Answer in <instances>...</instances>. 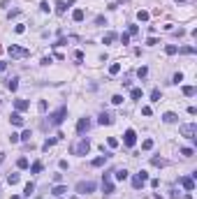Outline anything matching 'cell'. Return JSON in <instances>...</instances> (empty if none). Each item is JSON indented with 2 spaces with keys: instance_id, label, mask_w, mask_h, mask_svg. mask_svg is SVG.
<instances>
[{
  "instance_id": "1",
  "label": "cell",
  "mask_w": 197,
  "mask_h": 199,
  "mask_svg": "<svg viewBox=\"0 0 197 199\" xmlns=\"http://www.w3.org/2000/svg\"><path fill=\"white\" fill-rule=\"evenodd\" d=\"M88 151H90V141L86 137H81L74 146H72V153L74 155H88Z\"/></svg>"
},
{
  "instance_id": "2",
  "label": "cell",
  "mask_w": 197,
  "mask_h": 199,
  "mask_svg": "<svg viewBox=\"0 0 197 199\" xmlns=\"http://www.w3.org/2000/svg\"><path fill=\"white\" fill-rule=\"evenodd\" d=\"M179 132H181V137H188V139H193V141H195V137H197V125H195V123H186V125H181V127H179Z\"/></svg>"
},
{
  "instance_id": "3",
  "label": "cell",
  "mask_w": 197,
  "mask_h": 199,
  "mask_svg": "<svg viewBox=\"0 0 197 199\" xmlns=\"http://www.w3.org/2000/svg\"><path fill=\"white\" fill-rule=\"evenodd\" d=\"M74 190H77V195H88V192L95 190V183L93 181H79L74 185Z\"/></svg>"
},
{
  "instance_id": "4",
  "label": "cell",
  "mask_w": 197,
  "mask_h": 199,
  "mask_svg": "<svg viewBox=\"0 0 197 199\" xmlns=\"http://www.w3.org/2000/svg\"><path fill=\"white\" fill-rule=\"evenodd\" d=\"M65 116H67V107H60L58 111H54L49 116V123H51V125H60V123L65 121Z\"/></svg>"
},
{
  "instance_id": "5",
  "label": "cell",
  "mask_w": 197,
  "mask_h": 199,
  "mask_svg": "<svg viewBox=\"0 0 197 199\" xmlns=\"http://www.w3.org/2000/svg\"><path fill=\"white\" fill-rule=\"evenodd\" d=\"M7 53L12 56V58H26V56H30V51H28V49H23V46H16V44L7 46Z\"/></svg>"
},
{
  "instance_id": "6",
  "label": "cell",
  "mask_w": 197,
  "mask_h": 199,
  "mask_svg": "<svg viewBox=\"0 0 197 199\" xmlns=\"http://www.w3.org/2000/svg\"><path fill=\"white\" fill-rule=\"evenodd\" d=\"M123 144H125L128 148H132L134 144H137V132H134V130H125V134H123Z\"/></svg>"
},
{
  "instance_id": "7",
  "label": "cell",
  "mask_w": 197,
  "mask_h": 199,
  "mask_svg": "<svg viewBox=\"0 0 197 199\" xmlns=\"http://www.w3.org/2000/svg\"><path fill=\"white\" fill-rule=\"evenodd\" d=\"M181 185H183L188 192H193L195 190V178H193V176H183V178H181Z\"/></svg>"
},
{
  "instance_id": "8",
  "label": "cell",
  "mask_w": 197,
  "mask_h": 199,
  "mask_svg": "<svg viewBox=\"0 0 197 199\" xmlns=\"http://www.w3.org/2000/svg\"><path fill=\"white\" fill-rule=\"evenodd\" d=\"M88 127H90V121H88V118H81V121L77 123V132H79V134L88 132Z\"/></svg>"
},
{
  "instance_id": "9",
  "label": "cell",
  "mask_w": 197,
  "mask_h": 199,
  "mask_svg": "<svg viewBox=\"0 0 197 199\" xmlns=\"http://www.w3.org/2000/svg\"><path fill=\"white\" fill-rule=\"evenodd\" d=\"M102 188H104V195H111V192H114V183L109 178V174L104 176V181H102Z\"/></svg>"
},
{
  "instance_id": "10",
  "label": "cell",
  "mask_w": 197,
  "mask_h": 199,
  "mask_svg": "<svg viewBox=\"0 0 197 199\" xmlns=\"http://www.w3.org/2000/svg\"><path fill=\"white\" fill-rule=\"evenodd\" d=\"M9 121H12V125H16V127H21V125H23V118H21V113H19V111L12 113V116H9Z\"/></svg>"
},
{
  "instance_id": "11",
  "label": "cell",
  "mask_w": 197,
  "mask_h": 199,
  "mask_svg": "<svg viewBox=\"0 0 197 199\" xmlns=\"http://www.w3.org/2000/svg\"><path fill=\"white\" fill-rule=\"evenodd\" d=\"M14 107H16V111L21 113V111H26L28 107H30V102H28V100H16V102H14Z\"/></svg>"
},
{
  "instance_id": "12",
  "label": "cell",
  "mask_w": 197,
  "mask_h": 199,
  "mask_svg": "<svg viewBox=\"0 0 197 199\" xmlns=\"http://www.w3.org/2000/svg\"><path fill=\"white\" fill-rule=\"evenodd\" d=\"M162 121H165V123H176V121H179V116H176L174 111H167V113H162Z\"/></svg>"
},
{
  "instance_id": "13",
  "label": "cell",
  "mask_w": 197,
  "mask_h": 199,
  "mask_svg": "<svg viewBox=\"0 0 197 199\" xmlns=\"http://www.w3.org/2000/svg\"><path fill=\"white\" fill-rule=\"evenodd\" d=\"M65 192H67V185H63V183H56V188H54V195H56V197H63Z\"/></svg>"
},
{
  "instance_id": "14",
  "label": "cell",
  "mask_w": 197,
  "mask_h": 199,
  "mask_svg": "<svg viewBox=\"0 0 197 199\" xmlns=\"http://www.w3.org/2000/svg\"><path fill=\"white\" fill-rule=\"evenodd\" d=\"M98 123H100V125H111V123H114V118H111L109 113H100Z\"/></svg>"
},
{
  "instance_id": "15",
  "label": "cell",
  "mask_w": 197,
  "mask_h": 199,
  "mask_svg": "<svg viewBox=\"0 0 197 199\" xmlns=\"http://www.w3.org/2000/svg\"><path fill=\"white\" fill-rule=\"evenodd\" d=\"M128 176H130L128 169H116V171H114V178H116V181H125Z\"/></svg>"
},
{
  "instance_id": "16",
  "label": "cell",
  "mask_w": 197,
  "mask_h": 199,
  "mask_svg": "<svg viewBox=\"0 0 197 199\" xmlns=\"http://www.w3.org/2000/svg\"><path fill=\"white\" fill-rule=\"evenodd\" d=\"M165 53H167V56H176V53H179V46H176V44H167V46H165Z\"/></svg>"
},
{
  "instance_id": "17",
  "label": "cell",
  "mask_w": 197,
  "mask_h": 199,
  "mask_svg": "<svg viewBox=\"0 0 197 199\" xmlns=\"http://www.w3.org/2000/svg\"><path fill=\"white\" fill-rule=\"evenodd\" d=\"M84 16H86V14H84V9H74V12H72V19H74L77 23H79V21H84Z\"/></svg>"
},
{
  "instance_id": "18",
  "label": "cell",
  "mask_w": 197,
  "mask_h": 199,
  "mask_svg": "<svg viewBox=\"0 0 197 199\" xmlns=\"http://www.w3.org/2000/svg\"><path fill=\"white\" fill-rule=\"evenodd\" d=\"M118 72H121V63H111V65H109V74L114 77V74H118Z\"/></svg>"
},
{
  "instance_id": "19",
  "label": "cell",
  "mask_w": 197,
  "mask_h": 199,
  "mask_svg": "<svg viewBox=\"0 0 197 199\" xmlns=\"http://www.w3.org/2000/svg\"><path fill=\"white\" fill-rule=\"evenodd\" d=\"M19 178H21L19 174H9V176H7V183H9V185H16V183H19Z\"/></svg>"
},
{
  "instance_id": "20",
  "label": "cell",
  "mask_w": 197,
  "mask_h": 199,
  "mask_svg": "<svg viewBox=\"0 0 197 199\" xmlns=\"http://www.w3.org/2000/svg\"><path fill=\"white\" fill-rule=\"evenodd\" d=\"M183 95L193 97V95H195V86H183Z\"/></svg>"
},
{
  "instance_id": "21",
  "label": "cell",
  "mask_w": 197,
  "mask_h": 199,
  "mask_svg": "<svg viewBox=\"0 0 197 199\" xmlns=\"http://www.w3.org/2000/svg\"><path fill=\"white\" fill-rule=\"evenodd\" d=\"M137 19H139V21H148V12H146V9H139V12H137Z\"/></svg>"
},
{
  "instance_id": "22",
  "label": "cell",
  "mask_w": 197,
  "mask_h": 199,
  "mask_svg": "<svg viewBox=\"0 0 197 199\" xmlns=\"http://www.w3.org/2000/svg\"><path fill=\"white\" fill-rule=\"evenodd\" d=\"M130 97H132V100H139V97H142V88H132V90H130Z\"/></svg>"
},
{
  "instance_id": "23",
  "label": "cell",
  "mask_w": 197,
  "mask_h": 199,
  "mask_svg": "<svg viewBox=\"0 0 197 199\" xmlns=\"http://www.w3.org/2000/svg\"><path fill=\"white\" fill-rule=\"evenodd\" d=\"M104 162H107V155H102V157H95V160H93V167H102Z\"/></svg>"
},
{
  "instance_id": "24",
  "label": "cell",
  "mask_w": 197,
  "mask_h": 199,
  "mask_svg": "<svg viewBox=\"0 0 197 199\" xmlns=\"http://www.w3.org/2000/svg\"><path fill=\"white\" fill-rule=\"evenodd\" d=\"M7 88L12 90V93H14V90L19 88V81H16V79H9V81H7Z\"/></svg>"
},
{
  "instance_id": "25",
  "label": "cell",
  "mask_w": 197,
  "mask_h": 199,
  "mask_svg": "<svg viewBox=\"0 0 197 199\" xmlns=\"http://www.w3.org/2000/svg\"><path fill=\"white\" fill-rule=\"evenodd\" d=\"M142 185H144V181L139 178V176H134V178H132V188H134V190H139Z\"/></svg>"
},
{
  "instance_id": "26",
  "label": "cell",
  "mask_w": 197,
  "mask_h": 199,
  "mask_svg": "<svg viewBox=\"0 0 197 199\" xmlns=\"http://www.w3.org/2000/svg\"><path fill=\"white\" fill-rule=\"evenodd\" d=\"M114 40H116V33H107V35H104V40H102V42H104V44H111Z\"/></svg>"
},
{
  "instance_id": "27",
  "label": "cell",
  "mask_w": 197,
  "mask_h": 199,
  "mask_svg": "<svg viewBox=\"0 0 197 199\" xmlns=\"http://www.w3.org/2000/svg\"><path fill=\"white\" fill-rule=\"evenodd\" d=\"M151 100H153V102H160V90H158V88H153V90H151Z\"/></svg>"
},
{
  "instance_id": "28",
  "label": "cell",
  "mask_w": 197,
  "mask_h": 199,
  "mask_svg": "<svg viewBox=\"0 0 197 199\" xmlns=\"http://www.w3.org/2000/svg\"><path fill=\"white\" fill-rule=\"evenodd\" d=\"M56 141H58V139H46V141H44V146H42V151H49V148L54 146Z\"/></svg>"
},
{
  "instance_id": "29",
  "label": "cell",
  "mask_w": 197,
  "mask_h": 199,
  "mask_svg": "<svg viewBox=\"0 0 197 199\" xmlns=\"http://www.w3.org/2000/svg\"><path fill=\"white\" fill-rule=\"evenodd\" d=\"M33 192H35V185H33V183H28V185H26V190H23V195H26V197H30Z\"/></svg>"
},
{
  "instance_id": "30",
  "label": "cell",
  "mask_w": 197,
  "mask_h": 199,
  "mask_svg": "<svg viewBox=\"0 0 197 199\" xmlns=\"http://www.w3.org/2000/svg\"><path fill=\"white\" fill-rule=\"evenodd\" d=\"M16 167H19V169H28V160H26V157H19Z\"/></svg>"
},
{
  "instance_id": "31",
  "label": "cell",
  "mask_w": 197,
  "mask_h": 199,
  "mask_svg": "<svg viewBox=\"0 0 197 199\" xmlns=\"http://www.w3.org/2000/svg\"><path fill=\"white\" fill-rule=\"evenodd\" d=\"M142 148H144V151H151V148H153V139H146V141H142Z\"/></svg>"
},
{
  "instance_id": "32",
  "label": "cell",
  "mask_w": 197,
  "mask_h": 199,
  "mask_svg": "<svg viewBox=\"0 0 197 199\" xmlns=\"http://www.w3.org/2000/svg\"><path fill=\"white\" fill-rule=\"evenodd\" d=\"M30 171H33V174H40V171H42V162H33Z\"/></svg>"
},
{
  "instance_id": "33",
  "label": "cell",
  "mask_w": 197,
  "mask_h": 199,
  "mask_svg": "<svg viewBox=\"0 0 197 199\" xmlns=\"http://www.w3.org/2000/svg\"><path fill=\"white\" fill-rule=\"evenodd\" d=\"M193 153H195L193 148H181V155L183 157H193Z\"/></svg>"
},
{
  "instance_id": "34",
  "label": "cell",
  "mask_w": 197,
  "mask_h": 199,
  "mask_svg": "<svg viewBox=\"0 0 197 199\" xmlns=\"http://www.w3.org/2000/svg\"><path fill=\"white\" fill-rule=\"evenodd\" d=\"M56 12L58 14H65V2H56Z\"/></svg>"
},
{
  "instance_id": "35",
  "label": "cell",
  "mask_w": 197,
  "mask_h": 199,
  "mask_svg": "<svg viewBox=\"0 0 197 199\" xmlns=\"http://www.w3.org/2000/svg\"><path fill=\"white\" fill-rule=\"evenodd\" d=\"M151 162H153V165H155V167H162V165H165V160H162V157H153Z\"/></svg>"
},
{
  "instance_id": "36",
  "label": "cell",
  "mask_w": 197,
  "mask_h": 199,
  "mask_svg": "<svg viewBox=\"0 0 197 199\" xmlns=\"http://www.w3.org/2000/svg\"><path fill=\"white\" fill-rule=\"evenodd\" d=\"M181 81H183V74H181V72H179V74H174V79H172V83H181Z\"/></svg>"
},
{
  "instance_id": "37",
  "label": "cell",
  "mask_w": 197,
  "mask_h": 199,
  "mask_svg": "<svg viewBox=\"0 0 197 199\" xmlns=\"http://www.w3.org/2000/svg\"><path fill=\"white\" fill-rule=\"evenodd\" d=\"M181 53H195V46H183V49H179Z\"/></svg>"
},
{
  "instance_id": "38",
  "label": "cell",
  "mask_w": 197,
  "mask_h": 199,
  "mask_svg": "<svg viewBox=\"0 0 197 199\" xmlns=\"http://www.w3.org/2000/svg\"><path fill=\"white\" fill-rule=\"evenodd\" d=\"M30 137H33V134H30V130H26L23 134H21V141H30Z\"/></svg>"
},
{
  "instance_id": "39",
  "label": "cell",
  "mask_w": 197,
  "mask_h": 199,
  "mask_svg": "<svg viewBox=\"0 0 197 199\" xmlns=\"http://www.w3.org/2000/svg\"><path fill=\"white\" fill-rule=\"evenodd\" d=\"M137 74H139V77H146V74H148V67H139V69H137Z\"/></svg>"
},
{
  "instance_id": "40",
  "label": "cell",
  "mask_w": 197,
  "mask_h": 199,
  "mask_svg": "<svg viewBox=\"0 0 197 199\" xmlns=\"http://www.w3.org/2000/svg\"><path fill=\"white\" fill-rule=\"evenodd\" d=\"M107 144H109V146H111V148H116V146H118V141H116V139H114V137H109V139H107Z\"/></svg>"
},
{
  "instance_id": "41",
  "label": "cell",
  "mask_w": 197,
  "mask_h": 199,
  "mask_svg": "<svg viewBox=\"0 0 197 199\" xmlns=\"http://www.w3.org/2000/svg\"><path fill=\"white\" fill-rule=\"evenodd\" d=\"M9 141H12V144H19V141H21V134H12V137H9Z\"/></svg>"
},
{
  "instance_id": "42",
  "label": "cell",
  "mask_w": 197,
  "mask_h": 199,
  "mask_svg": "<svg viewBox=\"0 0 197 199\" xmlns=\"http://www.w3.org/2000/svg\"><path fill=\"white\" fill-rule=\"evenodd\" d=\"M128 42H130V35L123 33V35H121V44H128Z\"/></svg>"
},
{
  "instance_id": "43",
  "label": "cell",
  "mask_w": 197,
  "mask_h": 199,
  "mask_svg": "<svg viewBox=\"0 0 197 199\" xmlns=\"http://www.w3.org/2000/svg\"><path fill=\"white\" fill-rule=\"evenodd\" d=\"M111 102H114V104H121V102H123V95H114V97H111Z\"/></svg>"
},
{
  "instance_id": "44",
  "label": "cell",
  "mask_w": 197,
  "mask_h": 199,
  "mask_svg": "<svg viewBox=\"0 0 197 199\" xmlns=\"http://www.w3.org/2000/svg\"><path fill=\"white\" fill-rule=\"evenodd\" d=\"M137 176H139V178H142V181H144V183L148 181V174H146V171H139V174H137Z\"/></svg>"
},
{
  "instance_id": "45",
  "label": "cell",
  "mask_w": 197,
  "mask_h": 199,
  "mask_svg": "<svg viewBox=\"0 0 197 199\" xmlns=\"http://www.w3.org/2000/svg\"><path fill=\"white\" fill-rule=\"evenodd\" d=\"M54 183H63V174H54Z\"/></svg>"
},
{
  "instance_id": "46",
  "label": "cell",
  "mask_w": 197,
  "mask_h": 199,
  "mask_svg": "<svg viewBox=\"0 0 197 199\" xmlns=\"http://www.w3.org/2000/svg\"><path fill=\"white\" fill-rule=\"evenodd\" d=\"M74 60H79V63H81V60H84V53L77 51V53H74Z\"/></svg>"
},
{
  "instance_id": "47",
  "label": "cell",
  "mask_w": 197,
  "mask_h": 199,
  "mask_svg": "<svg viewBox=\"0 0 197 199\" xmlns=\"http://www.w3.org/2000/svg\"><path fill=\"white\" fill-rule=\"evenodd\" d=\"M146 44H148V46H153V44H158V40H155V37H148V40H146Z\"/></svg>"
},
{
  "instance_id": "48",
  "label": "cell",
  "mask_w": 197,
  "mask_h": 199,
  "mask_svg": "<svg viewBox=\"0 0 197 199\" xmlns=\"http://www.w3.org/2000/svg\"><path fill=\"white\" fill-rule=\"evenodd\" d=\"M137 33H139V28H137V26H130V33H128V35H137Z\"/></svg>"
},
{
  "instance_id": "49",
  "label": "cell",
  "mask_w": 197,
  "mask_h": 199,
  "mask_svg": "<svg viewBox=\"0 0 197 199\" xmlns=\"http://www.w3.org/2000/svg\"><path fill=\"white\" fill-rule=\"evenodd\" d=\"M5 69H7V63H5V60H0V72H5Z\"/></svg>"
},
{
  "instance_id": "50",
  "label": "cell",
  "mask_w": 197,
  "mask_h": 199,
  "mask_svg": "<svg viewBox=\"0 0 197 199\" xmlns=\"http://www.w3.org/2000/svg\"><path fill=\"white\" fill-rule=\"evenodd\" d=\"M2 162H5V153H0V165H2Z\"/></svg>"
},
{
  "instance_id": "51",
  "label": "cell",
  "mask_w": 197,
  "mask_h": 199,
  "mask_svg": "<svg viewBox=\"0 0 197 199\" xmlns=\"http://www.w3.org/2000/svg\"><path fill=\"white\" fill-rule=\"evenodd\" d=\"M176 2H183V0H176Z\"/></svg>"
}]
</instances>
